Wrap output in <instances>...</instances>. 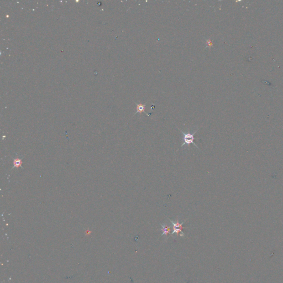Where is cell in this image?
<instances>
[{"label": "cell", "instance_id": "1", "mask_svg": "<svg viewBox=\"0 0 283 283\" xmlns=\"http://www.w3.org/2000/svg\"><path fill=\"white\" fill-rule=\"evenodd\" d=\"M181 132L183 133V139L184 140V142L182 144V145H181V147H183L184 145H188L189 148H190V144H193L194 145L195 147H196L198 148V145H196L194 142V140L195 139V138H194V134L197 132V131H196L195 132H194L192 134H191L190 133H185V132H183V131L180 130Z\"/></svg>", "mask_w": 283, "mask_h": 283}, {"label": "cell", "instance_id": "2", "mask_svg": "<svg viewBox=\"0 0 283 283\" xmlns=\"http://www.w3.org/2000/svg\"><path fill=\"white\" fill-rule=\"evenodd\" d=\"M169 220L171 222V224H173V232L171 233L172 235H173L174 233H176L177 235H179V233L181 232V234L183 235V236H184V234L182 232V230L184 228L182 226V225L184 224V222H182L181 224H179V220H177V222H173V221L170 220V219H169Z\"/></svg>", "mask_w": 283, "mask_h": 283}, {"label": "cell", "instance_id": "3", "mask_svg": "<svg viewBox=\"0 0 283 283\" xmlns=\"http://www.w3.org/2000/svg\"><path fill=\"white\" fill-rule=\"evenodd\" d=\"M135 104H136V110H137V111L134 114V115H136L137 113H139L140 114H141L142 112H144L148 116H149L148 114H147V113H145V106H146V104H137L136 102H135Z\"/></svg>", "mask_w": 283, "mask_h": 283}, {"label": "cell", "instance_id": "4", "mask_svg": "<svg viewBox=\"0 0 283 283\" xmlns=\"http://www.w3.org/2000/svg\"><path fill=\"white\" fill-rule=\"evenodd\" d=\"M160 225L162 227V230H163V233L162 235V236H163V235H165V236H167L168 234L170 233V227H168L166 225H165L164 224H160Z\"/></svg>", "mask_w": 283, "mask_h": 283}, {"label": "cell", "instance_id": "5", "mask_svg": "<svg viewBox=\"0 0 283 283\" xmlns=\"http://www.w3.org/2000/svg\"><path fill=\"white\" fill-rule=\"evenodd\" d=\"M13 163H14V167H17L18 168L19 166H20V165L22 164V161L20 159L17 158L14 160Z\"/></svg>", "mask_w": 283, "mask_h": 283}, {"label": "cell", "instance_id": "6", "mask_svg": "<svg viewBox=\"0 0 283 283\" xmlns=\"http://www.w3.org/2000/svg\"><path fill=\"white\" fill-rule=\"evenodd\" d=\"M206 44H207V47H210L211 48L213 46L212 44V40H206Z\"/></svg>", "mask_w": 283, "mask_h": 283}]
</instances>
